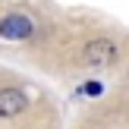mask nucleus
Here are the masks:
<instances>
[{"mask_svg":"<svg viewBox=\"0 0 129 129\" xmlns=\"http://www.w3.org/2000/svg\"><path fill=\"white\" fill-rule=\"evenodd\" d=\"M82 57H85L88 66L101 69V66H110V63L117 60V47H113V41H107V38H94V41L85 44V54Z\"/></svg>","mask_w":129,"mask_h":129,"instance_id":"f257e3e1","label":"nucleus"},{"mask_svg":"<svg viewBox=\"0 0 129 129\" xmlns=\"http://www.w3.org/2000/svg\"><path fill=\"white\" fill-rule=\"evenodd\" d=\"M0 35H3V38H13V41L28 38L31 35V19L22 16V13H10V16L0 19Z\"/></svg>","mask_w":129,"mask_h":129,"instance_id":"f03ea898","label":"nucleus"},{"mask_svg":"<svg viewBox=\"0 0 129 129\" xmlns=\"http://www.w3.org/2000/svg\"><path fill=\"white\" fill-rule=\"evenodd\" d=\"M25 104H28L25 91H19V88H0V117L3 120L19 117L25 110Z\"/></svg>","mask_w":129,"mask_h":129,"instance_id":"7ed1b4c3","label":"nucleus"},{"mask_svg":"<svg viewBox=\"0 0 129 129\" xmlns=\"http://www.w3.org/2000/svg\"><path fill=\"white\" fill-rule=\"evenodd\" d=\"M79 91L82 94H101V85H98V82H88V85H82Z\"/></svg>","mask_w":129,"mask_h":129,"instance_id":"20e7f679","label":"nucleus"}]
</instances>
